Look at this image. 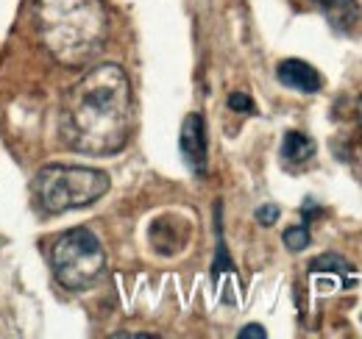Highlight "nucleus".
Returning a JSON list of instances; mask_svg holds the SVG:
<instances>
[{"mask_svg": "<svg viewBox=\"0 0 362 339\" xmlns=\"http://www.w3.org/2000/svg\"><path fill=\"white\" fill-rule=\"evenodd\" d=\"M50 264H53V275L62 287L87 290L100 278V273L106 267V254L100 248V239L90 228H70L53 242Z\"/></svg>", "mask_w": 362, "mask_h": 339, "instance_id": "obj_4", "label": "nucleus"}, {"mask_svg": "<svg viewBox=\"0 0 362 339\" xmlns=\"http://www.w3.org/2000/svg\"><path fill=\"white\" fill-rule=\"evenodd\" d=\"M279 206H276V203H268V206H259V209H257V222H259V225H273V222H276V220H279Z\"/></svg>", "mask_w": 362, "mask_h": 339, "instance_id": "obj_12", "label": "nucleus"}, {"mask_svg": "<svg viewBox=\"0 0 362 339\" xmlns=\"http://www.w3.org/2000/svg\"><path fill=\"white\" fill-rule=\"evenodd\" d=\"M240 339H265L268 337V331L262 328V326H245L240 334H237Z\"/></svg>", "mask_w": 362, "mask_h": 339, "instance_id": "obj_13", "label": "nucleus"}, {"mask_svg": "<svg viewBox=\"0 0 362 339\" xmlns=\"http://www.w3.org/2000/svg\"><path fill=\"white\" fill-rule=\"evenodd\" d=\"M134 126V97L117 64H98L70 89L62 109V136L84 156L117 153Z\"/></svg>", "mask_w": 362, "mask_h": 339, "instance_id": "obj_1", "label": "nucleus"}, {"mask_svg": "<svg viewBox=\"0 0 362 339\" xmlns=\"http://www.w3.org/2000/svg\"><path fill=\"white\" fill-rule=\"evenodd\" d=\"M313 153H315V142H313L307 133H301V131H290V133H284V142H281V159H284L287 165H301V162L313 159Z\"/></svg>", "mask_w": 362, "mask_h": 339, "instance_id": "obj_8", "label": "nucleus"}, {"mask_svg": "<svg viewBox=\"0 0 362 339\" xmlns=\"http://www.w3.org/2000/svg\"><path fill=\"white\" fill-rule=\"evenodd\" d=\"M109 192V175L92 167L50 165L34 178V198L47 214L84 209Z\"/></svg>", "mask_w": 362, "mask_h": 339, "instance_id": "obj_3", "label": "nucleus"}, {"mask_svg": "<svg viewBox=\"0 0 362 339\" xmlns=\"http://www.w3.org/2000/svg\"><path fill=\"white\" fill-rule=\"evenodd\" d=\"M281 239H284V248H287V251H293V254H301V251L310 245V228H307V222L287 228Z\"/></svg>", "mask_w": 362, "mask_h": 339, "instance_id": "obj_9", "label": "nucleus"}, {"mask_svg": "<svg viewBox=\"0 0 362 339\" xmlns=\"http://www.w3.org/2000/svg\"><path fill=\"white\" fill-rule=\"evenodd\" d=\"M221 273H234V264L228 258L226 242H223V231H221V206H218V256H215V264H212V278H218Z\"/></svg>", "mask_w": 362, "mask_h": 339, "instance_id": "obj_10", "label": "nucleus"}, {"mask_svg": "<svg viewBox=\"0 0 362 339\" xmlns=\"http://www.w3.org/2000/svg\"><path fill=\"white\" fill-rule=\"evenodd\" d=\"M179 150L184 165L195 175H206L209 165V142H206V123L201 114H187L181 123L179 133Z\"/></svg>", "mask_w": 362, "mask_h": 339, "instance_id": "obj_5", "label": "nucleus"}, {"mask_svg": "<svg viewBox=\"0 0 362 339\" xmlns=\"http://www.w3.org/2000/svg\"><path fill=\"white\" fill-rule=\"evenodd\" d=\"M228 109L240 112V114H251L254 112V100L248 95H243V92H234V95H228Z\"/></svg>", "mask_w": 362, "mask_h": 339, "instance_id": "obj_11", "label": "nucleus"}, {"mask_svg": "<svg viewBox=\"0 0 362 339\" xmlns=\"http://www.w3.org/2000/svg\"><path fill=\"white\" fill-rule=\"evenodd\" d=\"M323 8L326 20L337 28V31H349L357 23V3L354 0H315Z\"/></svg>", "mask_w": 362, "mask_h": 339, "instance_id": "obj_7", "label": "nucleus"}, {"mask_svg": "<svg viewBox=\"0 0 362 339\" xmlns=\"http://www.w3.org/2000/svg\"><path fill=\"white\" fill-rule=\"evenodd\" d=\"M276 78H279V84H284L287 89H296V92H304V95H315L323 86L320 73L313 64L301 61V59H284L276 67Z\"/></svg>", "mask_w": 362, "mask_h": 339, "instance_id": "obj_6", "label": "nucleus"}, {"mask_svg": "<svg viewBox=\"0 0 362 339\" xmlns=\"http://www.w3.org/2000/svg\"><path fill=\"white\" fill-rule=\"evenodd\" d=\"M34 20L47 53L64 67L92 61L109 37L103 0H34Z\"/></svg>", "mask_w": 362, "mask_h": 339, "instance_id": "obj_2", "label": "nucleus"}]
</instances>
